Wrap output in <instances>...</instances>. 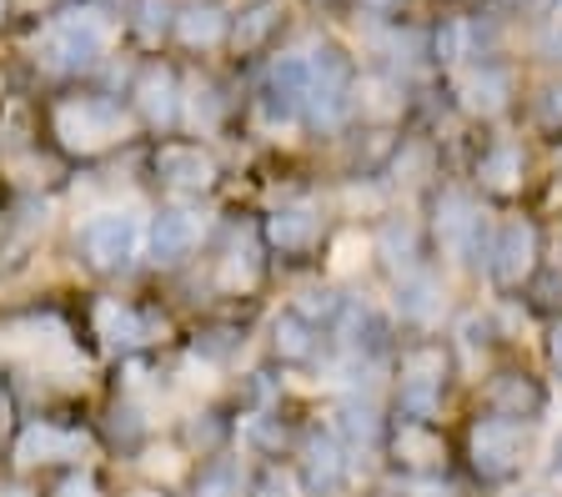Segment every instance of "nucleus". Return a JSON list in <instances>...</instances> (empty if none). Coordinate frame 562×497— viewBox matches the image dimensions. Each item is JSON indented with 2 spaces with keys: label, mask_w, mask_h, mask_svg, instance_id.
<instances>
[{
  "label": "nucleus",
  "mask_w": 562,
  "mask_h": 497,
  "mask_svg": "<svg viewBox=\"0 0 562 497\" xmlns=\"http://www.w3.org/2000/svg\"><path fill=\"white\" fill-rule=\"evenodd\" d=\"M60 5H66V0H11V11H15V36H21V31H31V25H41V21H50Z\"/></svg>",
  "instance_id": "42"
},
{
  "label": "nucleus",
  "mask_w": 562,
  "mask_h": 497,
  "mask_svg": "<svg viewBox=\"0 0 562 497\" xmlns=\"http://www.w3.org/2000/svg\"><path fill=\"white\" fill-rule=\"evenodd\" d=\"M111 497H181V493H166V487H151V483H140V477H126L111 467Z\"/></svg>",
  "instance_id": "43"
},
{
  "label": "nucleus",
  "mask_w": 562,
  "mask_h": 497,
  "mask_svg": "<svg viewBox=\"0 0 562 497\" xmlns=\"http://www.w3.org/2000/svg\"><path fill=\"white\" fill-rule=\"evenodd\" d=\"M527 86H532V76L517 56H487L437 81V91H442V111L462 131H497L522 121Z\"/></svg>",
  "instance_id": "12"
},
{
  "label": "nucleus",
  "mask_w": 562,
  "mask_h": 497,
  "mask_svg": "<svg viewBox=\"0 0 562 497\" xmlns=\"http://www.w3.org/2000/svg\"><path fill=\"white\" fill-rule=\"evenodd\" d=\"M548 267V222L527 206L492 216L487 261H482V292L487 296H527Z\"/></svg>",
  "instance_id": "14"
},
{
  "label": "nucleus",
  "mask_w": 562,
  "mask_h": 497,
  "mask_svg": "<svg viewBox=\"0 0 562 497\" xmlns=\"http://www.w3.org/2000/svg\"><path fill=\"white\" fill-rule=\"evenodd\" d=\"M548 483L562 487V432L548 442Z\"/></svg>",
  "instance_id": "47"
},
{
  "label": "nucleus",
  "mask_w": 562,
  "mask_h": 497,
  "mask_svg": "<svg viewBox=\"0 0 562 497\" xmlns=\"http://www.w3.org/2000/svg\"><path fill=\"white\" fill-rule=\"evenodd\" d=\"M15 41V11H11V0H0V46H11Z\"/></svg>",
  "instance_id": "48"
},
{
  "label": "nucleus",
  "mask_w": 562,
  "mask_h": 497,
  "mask_svg": "<svg viewBox=\"0 0 562 497\" xmlns=\"http://www.w3.org/2000/svg\"><path fill=\"white\" fill-rule=\"evenodd\" d=\"M296 0H232V36H226V71H257L271 50L302 31Z\"/></svg>",
  "instance_id": "22"
},
{
  "label": "nucleus",
  "mask_w": 562,
  "mask_h": 497,
  "mask_svg": "<svg viewBox=\"0 0 562 497\" xmlns=\"http://www.w3.org/2000/svg\"><path fill=\"white\" fill-rule=\"evenodd\" d=\"M46 497H111V467H70L46 477Z\"/></svg>",
  "instance_id": "38"
},
{
  "label": "nucleus",
  "mask_w": 562,
  "mask_h": 497,
  "mask_svg": "<svg viewBox=\"0 0 562 497\" xmlns=\"http://www.w3.org/2000/svg\"><path fill=\"white\" fill-rule=\"evenodd\" d=\"M257 317L261 312H191L181 327V342L191 357H201L226 382L257 357Z\"/></svg>",
  "instance_id": "24"
},
{
  "label": "nucleus",
  "mask_w": 562,
  "mask_h": 497,
  "mask_svg": "<svg viewBox=\"0 0 562 497\" xmlns=\"http://www.w3.org/2000/svg\"><path fill=\"white\" fill-rule=\"evenodd\" d=\"M251 493V462L241 452H222L211 462H196V477L181 497H246Z\"/></svg>",
  "instance_id": "36"
},
{
  "label": "nucleus",
  "mask_w": 562,
  "mask_h": 497,
  "mask_svg": "<svg viewBox=\"0 0 562 497\" xmlns=\"http://www.w3.org/2000/svg\"><path fill=\"white\" fill-rule=\"evenodd\" d=\"M232 427H236V413H232V397H216V403H191L171 417V432L176 442L191 452L196 462H211L232 452Z\"/></svg>",
  "instance_id": "32"
},
{
  "label": "nucleus",
  "mask_w": 562,
  "mask_h": 497,
  "mask_svg": "<svg viewBox=\"0 0 562 497\" xmlns=\"http://www.w3.org/2000/svg\"><path fill=\"white\" fill-rule=\"evenodd\" d=\"M105 5H116V11H126V0H105Z\"/></svg>",
  "instance_id": "52"
},
{
  "label": "nucleus",
  "mask_w": 562,
  "mask_h": 497,
  "mask_svg": "<svg viewBox=\"0 0 562 497\" xmlns=\"http://www.w3.org/2000/svg\"><path fill=\"white\" fill-rule=\"evenodd\" d=\"M447 342H452L457 368H462V382H468V387L492 368V362L513 357L503 342H497V331H492V317H487V307H482V296H468V302L452 312V321H447Z\"/></svg>",
  "instance_id": "30"
},
{
  "label": "nucleus",
  "mask_w": 562,
  "mask_h": 497,
  "mask_svg": "<svg viewBox=\"0 0 562 497\" xmlns=\"http://www.w3.org/2000/svg\"><path fill=\"white\" fill-rule=\"evenodd\" d=\"M322 187H327V202L341 226H372L392 206H402L382 177H327Z\"/></svg>",
  "instance_id": "33"
},
{
  "label": "nucleus",
  "mask_w": 562,
  "mask_h": 497,
  "mask_svg": "<svg viewBox=\"0 0 562 497\" xmlns=\"http://www.w3.org/2000/svg\"><path fill=\"white\" fill-rule=\"evenodd\" d=\"M70 467H111L101 448V432L91 422V403H56V407H21V422L11 432L5 473H21L46 483Z\"/></svg>",
  "instance_id": "8"
},
{
  "label": "nucleus",
  "mask_w": 562,
  "mask_h": 497,
  "mask_svg": "<svg viewBox=\"0 0 562 497\" xmlns=\"http://www.w3.org/2000/svg\"><path fill=\"white\" fill-rule=\"evenodd\" d=\"M427 91H437V86H417V81H407V76H397V71L362 66L357 81H351V126H367V131L422 126Z\"/></svg>",
  "instance_id": "23"
},
{
  "label": "nucleus",
  "mask_w": 562,
  "mask_h": 497,
  "mask_svg": "<svg viewBox=\"0 0 562 497\" xmlns=\"http://www.w3.org/2000/svg\"><path fill=\"white\" fill-rule=\"evenodd\" d=\"M0 497H46V487L35 477H21V473H0Z\"/></svg>",
  "instance_id": "46"
},
{
  "label": "nucleus",
  "mask_w": 562,
  "mask_h": 497,
  "mask_svg": "<svg viewBox=\"0 0 562 497\" xmlns=\"http://www.w3.org/2000/svg\"><path fill=\"white\" fill-rule=\"evenodd\" d=\"M121 101L136 121L140 142L181 131V60L176 56H131L121 76Z\"/></svg>",
  "instance_id": "20"
},
{
  "label": "nucleus",
  "mask_w": 562,
  "mask_h": 497,
  "mask_svg": "<svg viewBox=\"0 0 562 497\" xmlns=\"http://www.w3.org/2000/svg\"><path fill=\"white\" fill-rule=\"evenodd\" d=\"M146 196L140 202L95 206V212L66 216L60 231V276L66 286H131L146 282Z\"/></svg>",
  "instance_id": "5"
},
{
  "label": "nucleus",
  "mask_w": 562,
  "mask_h": 497,
  "mask_svg": "<svg viewBox=\"0 0 562 497\" xmlns=\"http://www.w3.org/2000/svg\"><path fill=\"white\" fill-rule=\"evenodd\" d=\"M76 327H81L86 347L95 352L101 368L121 362V357L140 352H171L181 342L187 317L176 312V302L156 282H131V286H66Z\"/></svg>",
  "instance_id": "3"
},
{
  "label": "nucleus",
  "mask_w": 562,
  "mask_h": 497,
  "mask_svg": "<svg viewBox=\"0 0 562 497\" xmlns=\"http://www.w3.org/2000/svg\"><path fill=\"white\" fill-rule=\"evenodd\" d=\"M257 357L271 362L277 372H286L302 387L306 377L312 382L322 377V368H327V357H331V337L322 321L296 312L286 296H271L267 312L257 317Z\"/></svg>",
  "instance_id": "16"
},
{
  "label": "nucleus",
  "mask_w": 562,
  "mask_h": 497,
  "mask_svg": "<svg viewBox=\"0 0 562 497\" xmlns=\"http://www.w3.org/2000/svg\"><path fill=\"white\" fill-rule=\"evenodd\" d=\"M457 477L472 493H513L522 487V477L532 473L538 458V427L507 422L492 413H457Z\"/></svg>",
  "instance_id": "10"
},
{
  "label": "nucleus",
  "mask_w": 562,
  "mask_h": 497,
  "mask_svg": "<svg viewBox=\"0 0 562 497\" xmlns=\"http://www.w3.org/2000/svg\"><path fill=\"white\" fill-rule=\"evenodd\" d=\"M522 66H538L542 76H562V11L532 15L522 31V46H517Z\"/></svg>",
  "instance_id": "37"
},
{
  "label": "nucleus",
  "mask_w": 562,
  "mask_h": 497,
  "mask_svg": "<svg viewBox=\"0 0 562 497\" xmlns=\"http://www.w3.org/2000/svg\"><path fill=\"white\" fill-rule=\"evenodd\" d=\"M222 206H201V202H151L146 206V257H140L146 282L166 286V282H176V276H187L191 267L206 257L211 237H216V226H222Z\"/></svg>",
  "instance_id": "13"
},
{
  "label": "nucleus",
  "mask_w": 562,
  "mask_h": 497,
  "mask_svg": "<svg viewBox=\"0 0 562 497\" xmlns=\"http://www.w3.org/2000/svg\"><path fill=\"white\" fill-rule=\"evenodd\" d=\"M136 177L146 202H201L222 206L232 202L236 161L232 146L201 142V136H156L136 146Z\"/></svg>",
  "instance_id": "7"
},
{
  "label": "nucleus",
  "mask_w": 562,
  "mask_h": 497,
  "mask_svg": "<svg viewBox=\"0 0 562 497\" xmlns=\"http://www.w3.org/2000/svg\"><path fill=\"white\" fill-rule=\"evenodd\" d=\"M236 126H241V76L226 66L181 60V136L236 146Z\"/></svg>",
  "instance_id": "18"
},
{
  "label": "nucleus",
  "mask_w": 562,
  "mask_h": 497,
  "mask_svg": "<svg viewBox=\"0 0 562 497\" xmlns=\"http://www.w3.org/2000/svg\"><path fill=\"white\" fill-rule=\"evenodd\" d=\"M417 212L427 222V241H432L437 267L462 292H482V261H487V237H492V216L497 212L457 171L422 196Z\"/></svg>",
  "instance_id": "9"
},
{
  "label": "nucleus",
  "mask_w": 562,
  "mask_h": 497,
  "mask_svg": "<svg viewBox=\"0 0 562 497\" xmlns=\"http://www.w3.org/2000/svg\"><path fill=\"white\" fill-rule=\"evenodd\" d=\"M322 181H327L322 166L302 171L292 181H257V196L246 202L261 247H267L271 267H277V282H296V276L322 272V257H327L331 237L341 226Z\"/></svg>",
  "instance_id": "4"
},
{
  "label": "nucleus",
  "mask_w": 562,
  "mask_h": 497,
  "mask_svg": "<svg viewBox=\"0 0 562 497\" xmlns=\"http://www.w3.org/2000/svg\"><path fill=\"white\" fill-rule=\"evenodd\" d=\"M538 368L548 372L552 387H562V312L558 317H542V327H538Z\"/></svg>",
  "instance_id": "40"
},
{
  "label": "nucleus",
  "mask_w": 562,
  "mask_h": 497,
  "mask_svg": "<svg viewBox=\"0 0 562 497\" xmlns=\"http://www.w3.org/2000/svg\"><path fill=\"white\" fill-rule=\"evenodd\" d=\"M286 473L296 477V487H302L306 497H367L376 467H367L357 452L341 448L337 432L312 413L292 448V458H286Z\"/></svg>",
  "instance_id": "15"
},
{
  "label": "nucleus",
  "mask_w": 562,
  "mask_h": 497,
  "mask_svg": "<svg viewBox=\"0 0 562 497\" xmlns=\"http://www.w3.org/2000/svg\"><path fill=\"white\" fill-rule=\"evenodd\" d=\"M236 427H232V452H241L251 467H267V462H286L302 438L306 417H312V397H296V403H277V407H236Z\"/></svg>",
  "instance_id": "26"
},
{
  "label": "nucleus",
  "mask_w": 562,
  "mask_h": 497,
  "mask_svg": "<svg viewBox=\"0 0 562 497\" xmlns=\"http://www.w3.org/2000/svg\"><path fill=\"white\" fill-rule=\"evenodd\" d=\"M417 11H422V0H347V11L341 15L392 25V21H417Z\"/></svg>",
  "instance_id": "39"
},
{
  "label": "nucleus",
  "mask_w": 562,
  "mask_h": 497,
  "mask_svg": "<svg viewBox=\"0 0 562 497\" xmlns=\"http://www.w3.org/2000/svg\"><path fill=\"white\" fill-rule=\"evenodd\" d=\"M21 81H15V66H11V50L0 46V116H5V111L15 106V101H21Z\"/></svg>",
  "instance_id": "44"
},
{
  "label": "nucleus",
  "mask_w": 562,
  "mask_h": 497,
  "mask_svg": "<svg viewBox=\"0 0 562 497\" xmlns=\"http://www.w3.org/2000/svg\"><path fill=\"white\" fill-rule=\"evenodd\" d=\"M116 473L140 477V483H151V487H166V493H187V483L196 477V458L176 442L171 427H161V432H151V438L121 462Z\"/></svg>",
  "instance_id": "31"
},
{
  "label": "nucleus",
  "mask_w": 562,
  "mask_h": 497,
  "mask_svg": "<svg viewBox=\"0 0 562 497\" xmlns=\"http://www.w3.org/2000/svg\"><path fill=\"white\" fill-rule=\"evenodd\" d=\"M442 11H472V5H482V0H437Z\"/></svg>",
  "instance_id": "51"
},
{
  "label": "nucleus",
  "mask_w": 562,
  "mask_h": 497,
  "mask_svg": "<svg viewBox=\"0 0 562 497\" xmlns=\"http://www.w3.org/2000/svg\"><path fill=\"white\" fill-rule=\"evenodd\" d=\"M312 413L337 432V442L347 452L376 467V452H382L386 438V392H367V387H337V392H322V403H312Z\"/></svg>",
  "instance_id": "27"
},
{
  "label": "nucleus",
  "mask_w": 562,
  "mask_h": 497,
  "mask_svg": "<svg viewBox=\"0 0 562 497\" xmlns=\"http://www.w3.org/2000/svg\"><path fill=\"white\" fill-rule=\"evenodd\" d=\"M376 292H382V307H386V317L397 321L402 337H407V331H447L452 312L468 302V292H462L437 261L397 276V282H382Z\"/></svg>",
  "instance_id": "21"
},
{
  "label": "nucleus",
  "mask_w": 562,
  "mask_h": 497,
  "mask_svg": "<svg viewBox=\"0 0 562 497\" xmlns=\"http://www.w3.org/2000/svg\"><path fill=\"white\" fill-rule=\"evenodd\" d=\"M482 5H487V11H497V15H507V21H532L548 0H482Z\"/></svg>",
  "instance_id": "45"
},
{
  "label": "nucleus",
  "mask_w": 562,
  "mask_h": 497,
  "mask_svg": "<svg viewBox=\"0 0 562 497\" xmlns=\"http://www.w3.org/2000/svg\"><path fill=\"white\" fill-rule=\"evenodd\" d=\"M232 0H181L171 31V56L187 66H226Z\"/></svg>",
  "instance_id": "29"
},
{
  "label": "nucleus",
  "mask_w": 562,
  "mask_h": 497,
  "mask_svg": "<svg viewBox=\"0 0 562 497\" xmlns=\"http://www.w3.org/2000/svg\"><path fill=\"white\" fill-rule=\"evenodd\" d=\"M552 392L558 387H552L548 372H542L532 357H503V362H492V368L472 382L462 407L507 417V422H522V427H542L552 413Z\"/></svg>",
  "instance_id": "17"
},
{
  "label": "nucleus",
  "mask_w": 562,
  "mask_h": 497,
  "mask_svg": "<svg viewBox=\"0 0 562 497\" xmlns=\"http://www.w3.org/2000/svg\"><path fill=\"white\" fill-rule=\"evenodd\" d=\"M468 382L457 368L447 331H407L386 357V413L422 417V422H452L462 413Z\"/></svg>",
  "instance_id": "6"
},
{
  "label": "nucleus",
  "mask_w": 562,
  "mask_h": 497,
  "mask_svg": "<svg viewBox=\"0 0 562 497\" xmlns=\"http://www.w3.org/2000/svg\"><path fill=\"white\" fill-rule=\"evenodd\" d=\"M457 171L452 161V146H447L442 131H427V126H407L397 136V146H392V156H386L382 166V181L392 187V196L407 206H417L427 191L437 187V181H447Z\"/></svg>",
  "instance_id": "25"
},
{
  "label": "nucleus",
  "mask_w": 562,
  "mask_h": 497,
  "mask_svg": "<svg viewBox=\"0 0 562 497\" xmlns=\"http://www.w3.org/2000/svg\"><path fill=\"white\" fill-rule=\"evenodd\" d=\"M21 422V397L11 382H0V473H5V452H11V432Z\"/></svg>",
  "instance_id": "41"
},
{
  "label": "nucleus",
  "mask_w": 562,
  "mask_h": 497,
  "mask_svg": "<svg viewBox=\"0 0 562 497\" xmlns=\"http://www.w3.org/2000/svg\"><path fill=\"white\" fill-rule=\"evenodd\" d=\"M296 5H306V11H327V15L347 11V0H296Z\"/></svg>",
  "instance_id": "50"
},
{
  "label": "nucleus",
  "mask_w": 562,
  "mask_h": 497,
  "mask_svg": "<svg viewBox=\"0 0 562 497\" xmlns=\"http://www.w3.org/2000/svg\"><path fill=\"white\" fill-rule=\"evenodd\" d=\"M367 241H372V282H397V276L417 272L432 261V241H427V222H422L417 206H392L382 222L367 226Z\"/></svg>",
  "instance_id": "28"
},
{
  "label": "nucleus",
  "mask_w": 562,
  "mask_h": 497,
  "mask_svg": "<svg viewBox=\"0 0 562 497\" xmlns=\"http://www.w3.org/2000/svg\"><path fill=\"white\" fill-rule=\"evenodd\" d=\"M181 0H126V50L131 56H171V31Z\"/></svg>",
  "instance_id": "34"
},
{
  "label": "nucleus",
  "mask_w": 562,
  "mask_h": 497,
  "mask_svg": "<svg viewBox=\"0 0 562 497\" xmlns=\"http://www.w3.org/2000/svg\"><path fill=\"white\" fill-rule=\"evenodd\" d=\"M457 422V417H452ZM422 422V417H386V438L376 452L382 477H452L457 473V427Z\"/></svg>",
  "instance_id": "19"
},
{
  "label": "nucleus",
  "mask_w": 562,
  "mask_h": 497,
  "mask_svg": "<svg viewBox=\"0 0 562 497\" xmlns=\"http://www.w3.org/2000/svg\"><path fill=\"white\" fill-rule=\"evenodd\" d=\"M31 101V116L41 142L70 166V171H86V166H105L121 161L140 146V131L131 121L121 91L101 81H70L56 91L25 95Z\"/></svg>",
  "instance_id": "2"
},
{
  "label": "nucleus",
  "mask_w": 562,
  "mask_h": 497,
  "mask_svg": "<svg viewBox=\"0 0 562 497\" xmlns=\"http://www.w3.org/2000/svg\"><path fill=\"white\" fill-rule=\"evenodd\" d=\"M517 126L542 146V151H562V76H538L527 86V106Z\"/></svg>",
  "instance_id": "35"
},
{
  "label": "nucleus",
  "mask_w": 562,
  "mask_h": 497,
  "mask_svg": "<svg viewBox=\"0 0 562 497\" xmlns=\"http://www.w3.org/2000/svg\"><path fill=\"white\" fill-rule=\"evenodd\" d=\"M542 166H548V156L522 126H497L472 131V142L462 146V161H457V177L468 181L492 212H513V206L532 202Z\"/></svg>",
  "instance_id": "11"
},
{
  "label": "nucleus",
  "mask_w": 562,
  "mask_h": 497,
  "mask_svg": "<svg viewBox=\"0 0 562 497\" xmlns=\"http://www.w3.org/2000/svg\"><path fill=\"white\" fill-rule=\"evenodd\" d=\"M503 497H562V487H552V483H532V487H513V493H503Z\"/></svg>",
  "instance_id": "49"
},
{
  "label": "nucleus",
  "mask_w": 562,
  "mask_h": 497,
  "mask_svg": "<svg viewBox=\"0 0 562 497\" xmlns=\"http://www.w3.org/2000/svg\"><path fill=\"white\" fill-rule=\"evenodd\" d=\"M11 66L25 95L70 81H95L116 56H126V21L105 0H66L50 21L11 41Z\"/></svg>",
  "instance_id": "1"
}]
</instances>
